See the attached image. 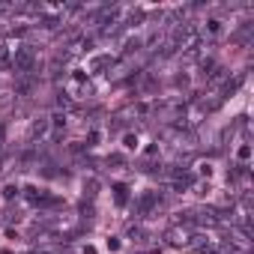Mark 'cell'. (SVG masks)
<instances>
[{"label": "cell", "mask_w": 254, "mask_h": 254, "mask_svg": "<svg viewBox=\"0 0 254 254\" xmlns=\"http://www.w3.org/2000/svg\"><path fill=\"white\" fill-rule=\"evenodd\" d=\"M9 66H12L18 75H30V72L36 69V51H33V45H18L15 54L9 57Z\"/></svg>", "instance_id": "1"}, {"label": "cell", "mask_w": 254, "mask_h": 254, "mask_svg": "<svg viewBox=\"0 0 254 254\" xmlns=\"http://www.w3.org/2000/svg\"><path fill=\"white\" fill-rule=\"evenodd\" d=\"M48 129H51V120H45V117H42V120H36V123H33V129H30V138H33V141H36V138L42 141V138L48 135Z\"/></svg>", "instance_id": "2"}, {"label": "cell", "mask_w": 254, "mask_h": 254, "mask_svg": "<svg viewBox=\"0 0 254 254\" xmlns=\"http://www.w3.org/2000/svg\"><path fill=\"white\" fill-rule=\"evenodd\" d=\"M156 203H159V194H153V191H150V194H144V197L138 200V212H141V215H147Z\"/></svg>", "instance_id": "3"}, {"label": "cell", "mask_w": 254, "mask_h": 254, "mask_svg": "<svg viewBox=\"0 0 254 254\" xmlns=\"http://www.w3.org/2000/svg\"><path fill=\"white\" fill-rule=\"evenodd\" d=\"M171 242H174V245H189L191 236H189V230H180V227H177V230H171Z\"/></svg>", "instance_id": "4"}, {"label": "cell", "mask_w": 254, "mask_h": 254, "mask_svg": "<svg viewBox=\"0 0 254 254\" xmlns=\"http://www.w3.org/2000/svg\"><path fill=\"white\" fill-rule=\"evenodd\" d=\"M236 159H239V165H245V168H248V159H251V147H248V144H242V147L236 150Z\"/></svg>", "instance_id": "5"}, {"label": "cell", "mask_w": 254, "mask_h": 254, "mask_svg": "<svg viewBox=\"0 0 254 254\" xmlns=\"http://www.w3.org/2000/svg\"><path fill=\"white\" fill-rule=\"evenodd\" d=\"M0 66H9V48L3 39H0Z\"/></svg>", "instance_id": "6"}, {"label": "cell", "mask_w": 254, "mask_h": 254, "mask_svg": "<svg viewBox=\"0 0 254 254\" xmlns=\"http://www.w3.org/2000/svg\"><path fill=\"white\" fill-rule=\"evenodd\" d=\"M206 30H209V36H218V33H221V21H218V18L206 21Z\"/></svg>", "instance_id": "7"}, {"label": "cell", "mask_w": 254, "mask_h": 254, "mask_svg": "<svg viewBox=\"0 0 254 254\" xmlns=\"http://www.w3.org/2000/svg\"><path fill=\"white\" fill-rule=\"evenodd\" d=\"M126 197H129V194H126V189L117 186V203H126Z\"/></svg>", "instance_id": "8"}, {"label": "cell", "mask_w": 254, "mask_h": 254, "mask_svg": "<svg viewBox=\"0 0 254 254\" xmlns=\"http://www.w3.org/2000/svg\"><path fill=\"white\" fill-rule=\"evenodd\" d=\"M15 194H18V189H15V186H6V189H3V197H15Z\"/></svg>", "instance_id": "9"}]
</instances>
